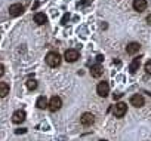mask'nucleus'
Returning <instances> with one entry per match:
<instances>
[{
    "mask_svg": "<svg viewBox=\"0 0 151 141\" xmlns=\"http://www.w3.org/2000/svg\"><path fill=\"white\" fill-rule=\"evenodd\" d=\"M34 22H36L37 25H45V24L47 22V17H46L43 12H37V14L34 15Z\"/></svg>",
    "mask_w": 151,
    "mask_h": 141,
    "instance_id": "f8f14e48",
    "label": "nucleus"
},
{
    "mask_svg": "<svg viewBox=\"0 0 151 141\" xmlns=\"http://www.w3.org/2000/svg\"><path fill=\"white\" fill-rule=\"evenodd\" d=\"M144 97L142 95H139V94H136V95H132L130 97V104L133 106V107H142L144 106Z\"/></svg>",
    "mask_w": 151,
    "mask_h": 141,
    "instance_id": "1a4fd4ad",
    "label": "nucleus"
},
{
    "mask_svg": "<svg viewBox=\"0 0 151 141\" xmlns=\"http://www.w3.org/2000/svg\"><path fill=\"white\" fill-rule=\"evenodd\" d=\"M45 59H46V64H47L49 67H58V65L61 64V59H62V58H61V55H59L58 52H53V51H52V52H49V54L46 55Z\"/></svg>",
    "mask_w": 151,
    "mask_h": 141,
    "instance_id": "f257e3e1",
    "label": "nucleus"
},
{
    "mask_svg": "<svg viewBox=\"0 0 151 141\" xmlns=\"http://www.w3.org/2000/svg\"><path fill=\"white\" fill-rule=\"evenodd\" d=\"M126 111H127V106L124 103H117L114 106V110H113V113H114L116 117H123L126 114Z\"/></svg>",
    "mask_w": 151,
    "mask_h": 141,
    "instance_id": "39448f33",
    "label": "nucleus"
},
{
    "mask_svg": "<svg viewBox=\"0 0 151 141\" xmlns=\"http://www.w3.org/2000/svg\"><path fill=\"white\" fill-rule=\"evenodd\" d=\"M139 48H141V45H139L138 42H132V43H129V45L126 46V52H127L129 55H135V54L139 51Z\"/></svg>",
    "mask_w": 151,
    "mask_h": 141,
    "instance_id": "ddd939ff",
    "label": "nucleus"
},
{
    "mask_svg": "<svg viewBox=\"0 0 151 141\" xmlns=\"http://www.w3.org/2000/svg\"><path fill=\"white\" fill-rule=\"evenodd\" d=\"M147 0H133V9L136 12H142L147 9Z\"/></svg>",
    "mask_w": 151,
    "mask_h": 141,
    "instance_id": "9b49d317",
    "label": "nucleus"
},
{
    "mask_svg": "<svg viewBox=\"0 0 151 141\" xmlns=\"http://www.w3.org/2000/svg\"><path fill=\"white\" fill-rule=\"evenodd\" d=\"M95 122V116L92 113H83L82 117H80V123L83 126H92Z\"/></svg>",
    "mask_w": 151,
    "mask_h": 141,
    "instance_id": "0eeeda50",
    "label": "nucleus"
},
{
    "mask_svg": "<svg viewBox=\"0 0 151 141\" xmlns=\"http://www.w3.org/2000/svg\"><path fill=\"white\" fill-rule=\"evenodd\" d=\"M25 132H27V129H17V131H15L17 135H19V134H25Z\"/></svg>",
    "mask_w": 151,
    "mask_h": 141,
    "instance_id": "412c9836",
    "label": "nucleus"
},
{
    "mask_svg": "<svg viewBox=\"0 0 151 141\" xmlns=\"http://www.w3.org/2000/svg\"><path fill=\"white\" fill-rule=\"evenodd\" d=\"M25 117H27V114H25L24 110H17V111H14V114H12V122L18 125V123H22V122L25 120Z\"/></svg>",
    "mask_w": 151,
    "mask_h": 141,
    "instance_id": "6e6552de",
    "label": "nucleus"
},
{
    "mask_svg": "<svg viewBox=\"0 0 151 141\" xmlns=\"http://www.w3.org/2000/svg\"><path fill=\"white\" fill-rule=\"evenodd\" d=\"M102 73H104V70H102V65H101V64H95V65L91 67V74H92V77H101Z\"/></svg>",
    "mask_w": 151,
    "mask_h": 141,
    "instance_id": "9d476101",
    "label": "nucleus"
},
{
    "mask_svg": "<svg viewBox=\"0 0 151 141\" xmlns=\"http://www.w3.org/2000/svg\"><path fill=\"white\" fill-rule=\"evenodd\" d=\"M27 88H28L30 91H34V89L37 88V80H36V79H28V80H27Z\"/></svg>",
    "mask_w": 151,
    "mask_h": 141,
    "instance_id": "f3484780",
    "label": "nucleus"
},
{
    "mask_svg": "<svg viewBox=\"0 0 151 141\" xmlns=\"http://www.w3.org/2000/svg\"><path fill=\"white\" fill-rule=\"evenodd\" d=\"M139 65H141V58H135L132 62H130V65H129V72L133 74V73H136L138 70H139Z\"/></svg>",
    "mask_w": 151,
    "mask_h": 141,
    "instance_id": "4468645a",
    "label": "nucleus"
},
{
    "mask_svg": "<svg viewBox=\"0 0 151 141\" xmlns=\"http://www.w3.org/2000/svg\"><path fill=\"white\" fill-rule=\"evenodd\" d=\"M47 100H46V97H39L37 98V101H36V106H37V108H40V110H45V108H47Z\"/></svg>",
    "mask_w": 151,
    "mask_h": 141,
    "instance_id": "2eb2a0df",
    "label": "nucleus"
},
{
    "mask_svg": "<svg viewBox=\"0 0 151 141\" xmlns=\"http://www.w3.org/2000/svg\"><path fill=\"white\" fill-rule=\"evenodd\" d=\"M99 141H107V140H99Z\"/></svg>",
    "mask_w": 151,
    "mask_h": 141,
    "instance_id": "393cba45",
    "label": "nucleus"
},
{
    "mask_svg": "<svg viewBox=\"0 0 151 141\" xmlns=\"http://www.w3.org/2000/svg\"><path fill=\"white\" fill-rule=\"evenodd\" d=\"M61 106H62V100H61L59 97H56V95H53V97L50 98V101L47 103V108H49L52 113L58 111V110L61 108Z\"/></svg>",
    "mask_w": 151,
    "mask_h": 141,
    "instance_id": "f03ea898",
    "label": "nucleus"
},
{
    "mask_svg": "<svg viewBox=\"0 0 151 141\" xmlns=\"http://www.w3.org/2000/svg\"><path fill=\"white\" fill-rule=\"evenodd\" d=\"M5 74V65L3 64H0V77H2Z\"/></svg>",
    "mask_w": 151,
    "mask_h": 141,
    "instance_id": "6ab92c4d",
    "label": "nucleus"
},
{
    "mask_svg": "<svg viewBox=\"0 0 151 141\" xmlns=\"http://www.w3.org/2000/svg\"><path fill=\"white\" fill-rule=\"evenodd\" d=\"M122 97V94H114V100H119Z\"/></svg>",
    "mask_w": 151,
    "mask_h": 141,
    "instance_id": "b1692460",
    "label": "nucleus"
},
{
    "mask_svg": "<svg viewBox=\"0 0 151 141\" xmlns=\"http://www.w3.org/2000/svg\"><path fill=\"white\" fill-rule=\"evenodd\" d=\"M147 24H150V25H151V15H148V17H147Z\"/></svg>",
    "mask_w": 151,
    "mask_h": 141,
    "instance_id": "4be33fe9",
    "label": "nucleus"
},
{
    "mask_svg": "<svg viewBox=\"0 0 151 141\" xmlns=\"http://www.w3.org/2000/svg\"><path fill=\"white\" fill-rule=\"evenodd\" d=\"M9 94V85L6 82H0V98H5Z\"/></svg>",
    "mask_w": 151,
    "mask_h": 141,
    "instance_id": "dca6fc26",
    "label": "nucleus"
},
{
    "mask_svg": "<svg viewBox=\"0 0 151 141\" xmlns=\"http://www.w3.org/2000/svg\"><path fill=\"white\" fill-rule=\"evenodd\" d=\"M96 92H98L99 97H104L105 98L108 95V92H110V85L107 82H99L98 86H96Z\"/></svg>",
    "mask_w": 151,
    "mask_h": 141,
    "instance_id": "423d86ee",
    "label": "nucleus"
},
{
    "mask_svg": "<svg viewBox=\"0 0 151 141\" xmlns=\"http://www.w3.org/2000/svg\"><path fill=\"white\" fill-rule=\"evenodd\" d=\"M96 61H98V64H99V62H102V61H104V56H102L101 54H99V55H96Z\"/></svg>",
    "mask_w": 151,
    "mask_h": 141,
    "instance_id": "aec40b11",
    "label": "nucleus"
},
{
    "mask_svg": "<svg viewBox=\"0 0 151 141\" xmlns=\"http://www.w3.org/2000/svg\"><path fill=\"white\" fill-rule=\"evenodd\" d=\"M145 72H147L148 74H151V59L147 61V64H145Z\"/></svg>",
    "mask_w": 151,
    "mask_h": 141,
    "instance_id": "a211bd4d",
    "label": "nucleus"
},
{
    "mask_svg": "<svg viewBox=\"0 0 151 141\" xmlns=\"http://www.w3.org/2000/svg\"><path fill=\"white\" fill-rule=\"evenodd\" d=\"M24 14V5H21V3H14V5H11L9 6V15L11 17H19V15H22Z\"/></svg>",
    "mask_w": 151,
    "mask_h": 141,
    "instance_id": "7ed1b4c3",
    "label": "nucleus"
},
{
    "mask_svg": "<svg viewBox=\"0 0 151 141\" xmlns=\"http://www.w3.org/2000/svg\"><path fill=\"white\" fill-rule=\"evenodd\" d=\"M91 3V0H83V2H82V5H89Z\"/></svg>",
    "mask_w": 151,
    "mask_h": 141,
    "instance_id": "5701e85b",
    "label": "nucleus"
},
{
    "mask_svg": "<svg viewBox=\"0 0 151 141\" xmlns=\"http://www.w3.org/2000/svg\"><path fill=\"white\" fill-rule=\"evenodd\" d=\"M64 59L67 62H76L79 59V51L76 49H67L65 54H64Z\"/></svg>",
    "mask_w": 151,
    "mask_h": 141,
    "instance_id": "20e7f679",
    "label": "nucleus"
}]
</instances>
